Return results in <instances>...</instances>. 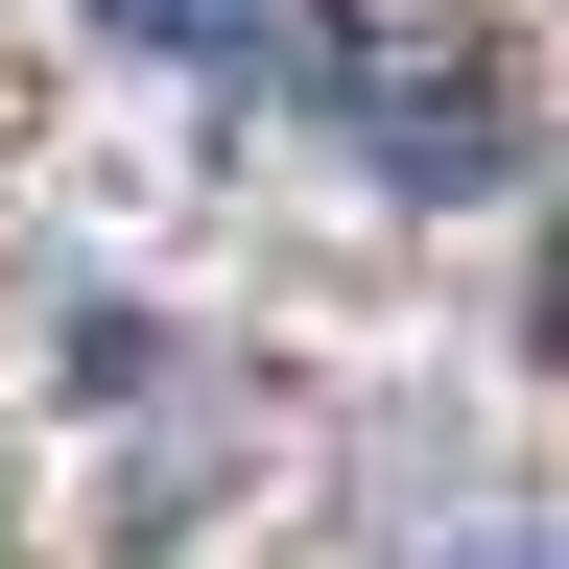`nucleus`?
I'll list each match as a JSON object with an SVG mask.
<instances>
[{
  "label": "nucleus",
  "mask_w": 569,
  "mask_h": 569,
  "mask_svg": "<svg viewBox=\"0 0 569 569\" xmlns=\"http://www.w3.org/2000/svg\"><path fill=\"white\" fill-rule=\"evenodd\" d=\"M119 24H142V48H213V0H119Z\"/></svg>",
  "instance_id": "obj_2"
},
{
  "label": "nucleus",
  "mask_w": 569,
  "mask_h": 569,
  "mask_svg": "<svg viewBox=\"0 0 569 569\" xmlns=\"http://www.w3.org/2000/svg\"><path fill=\"white\" fill-rule=\"evenodd\" d=\"M213 48L284 71V96H332L403 190H498L522 167V96H498L475 0H213Z\"/></svg>",
  "instance_id": "obj_1"
},
{
  "label": "nucleus",
  "mask_w": 569,
  "mask_h": 569,
  "mask_svg": "<svg viewBox=\"0 0 569 569\" xmlns=\"http://www.w3.org/2000/svg\"><path fill=\"white\" fill-rule=\"evenodd\" d=\"M498 569H522V546H498Z\"/></svg>",
  "instance_id": "obj_3"
}]
</instances>
